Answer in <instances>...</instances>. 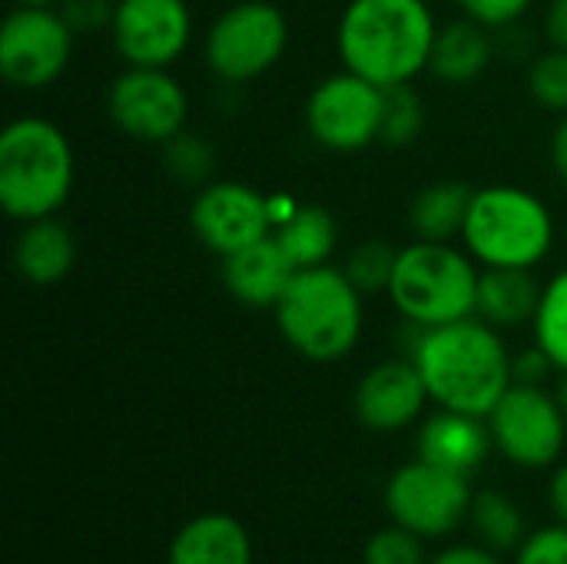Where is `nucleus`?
Instances as JSON below:
<instances>
[{"label":"nucleus","instance_id":"36","mask_svg":"<svg viewBox=\"0 0 567 564\" xmlns=\"http://www.w3.org/2000/svg\"><path fill=\"white\" fill-rule=\"evenodd\" d=\"M545 33L551 47L567 50V0H551L545 10Z\"/></svg>","mask_w":567,"mask_h":564},{"label":"nucleus","instance_id":"2","mask_svg":"<svg viewBox=\"0 0 567 564\" xmlns=\"http://www.w3.org/2000/svg\"><path fill=\"white\" fill-rule=\"evenodd\" d=\"M435 13L425 0H349L339 27L336 50L342 70L392 90L412 86L432 66Z\"/></svg>","mask_w":567,"mask_h":564},{"label":"nucleus","instance_id":"18","mask_svg":"<svg viewBox=\"0 0 567 564\" xmlns=\"http://www.w3.org/2000/svg\"><path fill=\"white\" fill-rule=\"evenodd\" d=\"M166 564H252V539L236 515L203 512L173 535Z\"/></svg>","mask_w":567,"mask_h":564},{"label":"nucleus","instance_id":"23","mask_svg":"<svg viewBox=\"0 0 567 564\" xmlns=\"http://www.w3.org/2000/svg\"><path fill=\"white\" fill-rule=\"evenodd\" d=\"M272 236L282 246V253L292 259L296 269H312V266H326L332 259L336 243H339V226L329 209L299 206L282 226L272 229Z\"/></svg>","mask_w":567,"mask_h":564},{"label":"nucleus","instance_id":"28","mask_svg":"<svg viewBox=\"0 0 567 564\" xmlns=\"http://www.w3.org/2000/svg\"><path fill=\"white\" fill-rule=\"evenodd\" d=\"M163 156H166V170H169L173 180H179L186 186H206V183H213L216 153H213V146L199 133L183 130L179 136H173L163 146Z\"/></svg>","mask_w":567,"mask_h":564},{"label":"nucleus","instance_id":"8","mask_svg":"<svg viewBox=\"0 0 567 564\" xmlns=\"http://www.w3.org/2000/svg\"><path fill=\"white\" fill-rule=\"evenodd\" d=\"M495 449L518 469H548L567 442V412L545 386L515 382L488 412Z\"/></svg>","mask_w":567,"mask_h":564},{"label":"nucleus","instance_id":"19","mask_svg":"<svg viewBox=\"0 0 567 564\" xmlns=\"http://www.w3.org/2000/svg\"><path fill=\"white\" fill-rule=\"evenodd\" d=\"M73 266H76V239L56 216L23 223L13 243V269L23 283L56 286L73 273Z\"/></svg>","mask_w":567,"mask_h":564},{"label":"nucleus","instance_id":"27","mask_svg":"<svg viewBox=\"0 0 567 564\" xmlns=\"http://www.w3.org/2000/svg\"><path fill=\"white\" fill-rule=\"evenodd\" d=\"M425 130V103L412 86H392L385 90L382 106V136L385 146H412Z\"/></svg>","mask_w":567,"mask_h":564},{"label":"nucleus","instance_id":"37","mask_svg":"<svg viewBox=\"0 0 567 564\" xmlns=\"http://www.w3.org/2000/svg\"><path fill=\"white\" fill-rule=\"evenodd\" d=\"M548 505H551L555 519L567 525V462L555 469V475L548 482Z\"/></svg>","mask_w":567,"mask_h":564},{"label":"nucleus","instance_id":"11","mask_svg":"<svg viewBox=\"0 0 567 564\" xmlns=\"http://www.w3.org/2000/svg\"><path fill=\"white\" fill-rule=\"evenodd\" d=\"M472 485L465 475L439 469L425 459H415L392 472L385 485V512L395 525L422 535L445 539L472 512Z\"/></svg>","mask_w":567,"mask_h":564},{"label":"nucleus","instance_id":"10","mask_svg":"<svg viewBox=\"0 0 567 564\" xmlns=\"http://www.w3.org/2000/svg\"><path fill=\"white\" fill-rule=\"evenodd\" d=\"M385 90L352 70H339L316 83L306 100L309 136L332 153H359L382 136Z\"/></svg>","mask_w":567,"mask_h":564},{"label":"nucleus","instance_id":"32","mask_svg":"<svg viewBox=\"0 0 567 564\" xmlns=\"http://www.w3.org/2000/svg\"><path fill=\"white\" fill-rule=\"evenodd\" d=\"M56 10L63 13V20L70 23L76 37H90V33L110 30L116 0H60Z\"/></svg>","mask_w":567,"mask_h":564},{"label":"nucleus","instance_id":"13","mask_svg":"<svg viewBox=\"0 0 567 564\" xmlns=\"http://www.w3.org/2000/svg\"><path fill=\"white\" fill-rule=\"evenodd\" d=\"M189 226L196 239L223 259L272 236L266 193L236 180H213L199 186L189 206Z\"/></svg>","mask_w":567,"mask_h":564},{"label":"nucleus","instance_id":"14","mask_svg":"<svg viewBox=\"0 0 567 564\" xmlns=\"http://www.w3.org/2000/svg\"><path fill=\"white\" fill-rule=\"evenodd\" d=\"M110 33L126 66L169 70L193 40V13L186 0H116Z\"/></svg>","mask_w":567,"mask_h":564},{"label":"nucleus","instance_id":"7","mask_svg":"<svg viewBox=\"0 0 567 564\" xmlns=\"http://www.w3.org/2000/svg\"><path fill=\"white\" fill-rule=\"evenodd\" d=\"M286 13L269 0H239L209 23L203 57L223 83H252L286 57Z\"/></svg>","mask_w":567,"mask_h":564},{"label":"nucleus","instance_id":"40","mask_svg":"<svg viewBox=\"0 0 567 564\" xmlns=\"http://www.w3.org/2000/svg\"><path fill=\"white\" fill-rule=\"evenodd\" d=\"M20 7H60V0H17Z\"/></svg>","mask_w":567,"mask_h":564},{"label":"nucleus","instance_id":"9","mask_svg":"<svg viewBox=\"0 0 567 564\" xmlns=\"http://www.w3.org/2000/svg\"><path fill=\"white\" fill-rule=\"evenodd\" d=\"M76 33L56 7H13L0 27V73L17 90H47L73 57Z\"/></svg>","mask_w":567,"mask_h":564},{"label":"nucleus","instance_id":"41","mask_svg":"<svg viewBox=\"0 0 567 564\" xmlns=\"http://www.w3.org/2000/svg\"><path fill=\"white\" fill-rule=\"evenodd\" d=\"M558 399H561V406H565V412H567V376H565V386H561V396H558Z\"/></svg>","mask_w":567,"mask_h":564},{"label":"nucleus","instance_id":"16","mask_svg":"<svg viewBox=\"0 0 567 564\" xmlns=\"http://www.w3.org/2000/svg\"><path fill=\"white\" fill-rule=\"evenodd\" d=\"M492 449H495L492 429H488V419L482 416L439 409L419 429V459L439 469H449L455 475H465V479H472L485 465Z\"/></svg>","mask_w":567,"mask_h":564},{"label":"nucleus","instance_id":"39","mask_svg":"<svg viewBox=\"0 0 567 564\" xmlns=\"http://www.w3.org/2000/svg\"><path fill=\"white\" fill-rule=\"evenodd\" d=\"M266 206H269V219H272V229H276V226H282L302 203L279 189V193H266Z\"/></svg>","mask_w":567,"mask_h":564},{"label":"nucleus","instance_id":"6","mask_svg":"<svg viewBox=\"0 0 567 564\" xmlns=\"http://www.w3.org/2000/svg\"><path fill=\"white\" fill-rule=\"evenodd\" d=\"M462 243L478 266L535 269L555 246V216L532 189L482 186L472 196Z\"/></svg>","mask_w":567,"mask_h":564},{"label":"nucleus","instance_id":"25","mask_svg":"<svg viewBox=\"0 0 567 564\" xmlns=\"http://www.w3.org/2000/svg\"><path fill=\"white\" fill-rule=\"evenodd\" d=\"M532 326H535V346H542L555 362V369L567 376V269H561L545 286Z\"/></svg>","mask_w":567,"mask_h":564},{"label":"nucleus","instance_id":"1","mask_svg":"<svg viewBox=\"0 0 567 564\" xmlns=\"http://www.w3.org/2000/svg\"><path fill=\"white\" fill-rule=\"evenodd\" d=\"M409 359L419 366L429 399L439 409L488 419L498 399L515 386V356L508 352L502 329L478 316L435 329H415Z\"/></svg>","mask_w":567,"mask_h":564},{"label":"nucleus","instance_id":"17","mask_svg":"<svg viewBox=\"0 0 567 564\" xmlns=\"http://www.w3.org/2000/svg\"><path fill=\"white\" fill-rule=\"evenodd\" d=\"M299 269L282 253L276 236H266L223 259V283L229 296L249 309H276Z\"/></svg>","mask_w":567,"mask_h":564},{"label":"nucleus","instance_id":"15","mask_svg":"<svg viewBox=\"0 0 567 564\" xmlns=\"http://www.w3.org/2000/svg\"><path fill=\"white\" fill-rule=\"evenodd\" d=\"M429 399L425 379L412 359H389L369 369L355 389V416L372 432H402L422 419Z\"/></svg>","mask_w":567,"mask_h":564},{"label":"nucleus","instance_id":"21","mask_svg":"<svg viewBox=\"0 0 567 564\" xmlns=\"http://www.w3.org/2000/svg\"><path fill=\"white\" fill-rule=\"evenodd\" d=\"M492 57H495V47H492L488 27L475 23L472 17H462V20L439 27L429 70L442 83L465 86V83H475L488 70Z\"/></svg>","mask_w":567,"mask_h":564},{"label":"nucleus","instance_id":"20","mask_svg":"<svg viewBox=\"0 0 567 564\" xmlns=\"http://www.w3.org/2000/svg\"><path fill=\"white\" fill-rule=\"evenodd\" d=\"M542 293H545V286L535 279L532 269L482 266L475 316L495 329H518L525 322H535Z\"/></svg>","mask_w":567,"mask_h":564},{"label":"nucleus","instance_id":"33","mask_svg":"<svg viewBox=\"0 0 567 564\" xmlns=\"http://www.w3.org/2000/svg\"><path fill=\"white\" fill-rule=\"evenodd\" d=\"M535 0H458V7L465 10V17H472L475 23L488 27V30H505L512 23H518Z\"/></svg>","mask_w":567,"mask_h":564},{"label":"nucleus","instance_id":"5","mask_svg":"<svg viewBox=\"0 0 567 564\" xmlns=\"http://www.w3.org/2000/svg\"><path fill=\"white\" fill-rule=\"evenodd\" d=\"M482 266L452 243L415 239L399 249L389 302L412 329H435L475 316Z\"/></svg>","mask_w":567,"mask_h":564},{"label":"nucleus","instance_id":"24","mask_svg":"<svg viewBox=\"0 0 567 564\" xmlns=\"http://www.w3.org/2000/svg\"><path fill=\"white\" fill-rule=\"evenodd\" d=\"M468 519H472V525H475L482 545L492 548V552H498V555L518 552V545L528 539L522 509H518L508 495H502V492H495V489L478 492V495L472 499Z\"/></svg>","mask_w":567,"mask_h":564},{"label":"nucleus","instance_id":"30","mask_svg":"<svg viewBox=\"0 0 567 564\" xmlns=\"http://www.w3.org/2000/svg\"><path fill=\"white\" fill-rule=\"evenodd\" d=\"M362 564H429V558L422 548V535L392 522V529H382L365 542Z\"/></svg>","mask_w":567,"mask_h":564},{"label":"nucleus","instance_id":"3","mask_svg":"<svg viewBox=\"0 0 567 564\" xmlns=\"http://www.w3.org/2000/svg\"><path fill=\"white\" fill-rule=\"evenodd\" d=\"M362 293L352 286L342 266L299 269L276 302V326L286 346L309 362H339L359 339L365 322Z\"/></svg>","mask_w":567,"mask_h":564},{"label":"nucleus","instance_id":"31","mask_svg":"<svg viewBox=\"0 0 567 564\" xmlns=\"http://www.w3.org/2000/svg\"><path fill=\"white\" fill-rule=\"evenodd\" d=\"M515 564H567V525H548L532 532L518 552H515Z\"/></svg>","mask_w":567,"mask_h":564},{"label":"nucleus","instance_id":"29","mask_svg":"<svg viewBox=\"0 0 567 564\" xmlns=\"http://www.w3.org/2000/svg\"><path fill=\"white\" fill-rule=\"evenodd\" d=\"M528 90L538 106L565 116L567 113V50H545L528 70Z\"/></svg>","mask_w":567,"mask_h":564},{"label":"nucleus","instance_id":"26","mask_svg":"<svg viewBox=\"0 0 567 564\" xmlns=\"http://www.w3.org/2000/svg\"><path fill=\"white\" fill-rule=\"evenodd\" d=\"M395 259L399 249L389 239H362L349 249L342 269L362 296H372V293H389Z\"/></svg>","mask_w":567,"mask_h":564},{"label":"nucleus","instance_id":"4","mask_svg":"<svg viewBox=\"0 0 567 564\" xmlns=\"http://www.w3.org/2000/svg\"><path fill=\"white\" fill-rule=\"evenodd\" d=\"M76 180L66 133L43 116H17L0 133V206L17 223L56 216Z\"/></svg>","mask_w":567,"mask_h":564},{"label":"nucleus","instance_id":"35","mask_svg":"<svg viewBox=\"0 0 567 564\" xmlns=\"http://www.w3.org/2000/svg\"><path fill=\"white\" fill-rule=\"evenodd\" d=\"M429 564H505L498 552L492 548H478V545H455V548H445L439 552Z\"/></svg>","mask_w":567,"mask_h":564},{"label":"nucleus","instance_id":"12","mask_svg":"<svg viewBox=\"0 0 567 564\" xmlns=\"http://www.w3.org/2000/svg\"><path fill=\"white\" fill-rule=\"evenodd\" d=\"M106 113L130 140L166 146L186 130L189 96L163 66H126L106 90Z\"/></svg>","mask_w":567,"mask_h":564},{"label":"nucleus","instance_id":"38","mask_svg":"<svg viewBox=\"0 0 567 564\" xmlns=\"http://www.w3.org/2000/svg\"><path fill=\"white\" fill-rule=\"evenodd\" d=\"M548 153H551V166H555L558 180L567 183V113L565 116H558V126L551 130V146H548Z\"/></svg>","mask_w":567,"mask_h":564},{"label":"nucleus","instance_id":"22","mask_svg":"<svg viewBox=\"0 0 567 564\" xmlns=\"http://www.w3.org/2000/svg\"><path fill=\"white\" fill-rule=\"evenodd\" d=\"M475 189L458 180H439L419 189V196L409 206V226L415 239L429 243H452L462 239L468 209H472Z\"/></svg>","mask_w":567,"mask_h":564},{"label":"nucleus","instance_id":"34","mask_svg":"<svg viewBox=\"0 0 567 564\" xmlns=\"http://www.w3.org/2000/svg\"><path fill=\"white\" fill-rule=\"evenodd\" d=\"M512 372H515V382H522V386H545V379L558 369L548 359V352L542 346H535L512 359Z\"/></svg>","mask_w":567,"mask_h":564}]
</instances>
